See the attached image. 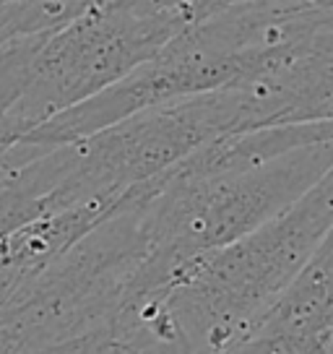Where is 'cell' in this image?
<instances>
[{
	"mask_svg": "<svg viewBox=\"0 0 333 354\" xmlns=\"http://www.w3.org/2000/svg\"><path fill=\"white\" fill-rule=\"evenodd\" d=\"M331 224L333 167L287 211L185 266L135 318L180 354L224 352L281 297Z\"/></svg>",
	"mask_w": 333,
	"mask_h": 354,
	"instance_id": "cell-1",
	"label": "cell"
},
{
	"mask_svg": "<svg viewBox=\"0 0 333 354\" xmlns=\"http://www.w3.org/2000/svg\"><path fill=\"white\" fill-rule=\"evenodd\" d=\"M331 167L333 138H321L258 165L166 169L141 203L146 258L133 277V299L164 295L185 266L287 211Z\"/></svg>",
	"mask_w": 333,
	"mask_h": 354,
	"instance_id": "cell-2",
	"label": "cell"
},
{
	"mask_svg": "<svg viewBox=\"0 0 333 354\" xmlns=\"http://www.w3.org/2000/svg\"><path fill=\"white\" fill-rule=\"evenodd\" d=\"M185 26V16L144 0H89L39 34L21 97L8 112L11 144L117 84Z\"/></svg>",
	"mask_w": 333,
	"mask_h": 354,
	"instance_id": "cell-3",
	"label": "cell"
},
{
	"mask_svg": "<svg viewBox=\"0 0 333 354\" xmlns=\"http://www.w3.org/2000/svg\"><path fill=\"white\" fill-rule=\"evenodd\" d=\"M216 354H234V352H232V346H227L224 352H216Z\"/></svg>",
	"mask_w": 333,
	"mask_h": 354,
	"instance_id": "cell-4",
	"label": "cell"
}]
</instances>
